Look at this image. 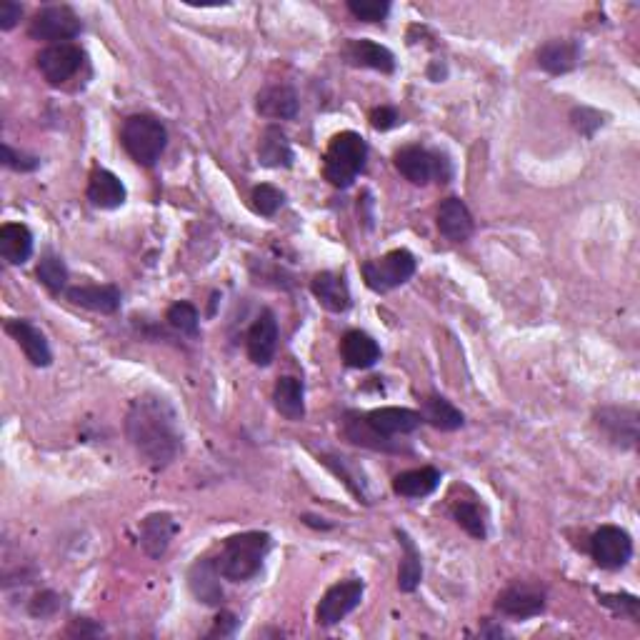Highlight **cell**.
Instances as JSON below:
<instances>
[{"instance_id": "obj_44", "label": "cell", "mask_w": 640, "mask_h": 640, "mask_svg": "<svg viewBox=\"0 0 640 640\" xmlns=\"http://www.w3.org/2000/svg\"><path fill=\"white\" fill-rule=\"evenodd\" d=\"M235 628V615L233 613H220L218 618H215V628H213V635H230Z\"/></svg>"}, {"instance_id": "obj_30", "label": "cell", "mask_w": 640, "mask_h": 640, "mask_svg": "<svg viewBox=\"0 0 640 640\" xmlns=\"http://www.w3.org/2000/svg\"><path fill=\"white\" fill-rule=\"evenodd\" d=\"M420 418H423V423L433 425L438 430H458L465 423V415L448 398H443V395H428V398H423V403H420Z\"/></svg>"}, {"instance_id": "obj_37", "label": "cell", "mask_w": 640, "mask_h": 640, "mask_svg": "<svg viewBox=\"0 0 640 640\" xmlns=\"http://www.w3.org/2000/svg\"><path fill=\"white\" fill-rule=\"evenodd\" d=\"M570 123H573V128L578 130V133L583 135V138H593L595 130H598L600 125H603V115H600L598 110L580 105V108L570 110Z\"/></svg>"}, {"instance_id": "obj_31", "label": "cell", "mask_w": 640, "mask_h": 640, "mask_svg": "<svg viewBox=\"0 0 640 640\" xmlns=\"http://www.w3.org/2000/svg\"><path fill=\"white\" fill-rule=\"evenodd\" d=\"M395 538H398L400 548H403V558H400L398 568V588L403 593H413L415 588L423 580V563H420V550L415 548L413 538H410L405 530H395Z\"/></svg>"}, {"instance_id": "obj_16", "label": "cell", "mask_w": 640, "mask_h": 640, "mask_svg": "<svg viewBox=\"0 0 640 640\" xmlns=\"http://www.w3.org/2000/svg\"><path fill=\"white\" fill-rule=\"evenodd\" d=\"M178 533V523L170 513H150L140 520V528H138V538L140 545H143L145 553L150 558H160L165 555L168 550L170 540L175 538Z\"/></svg>"}, {"instance_id": "obj_5", "label": "cell", "mask_w": 640, "mask_h": 640, "mask_svg": "<svg viewBox=\"0 0 640 640\" xmlns=\"http://www.w3.org/2000/svg\"><path fill=\"white\" fill-rule=\"evenodd\" d=\"M393 165L405 180L413 185H428V183H448L450 178V163L445 155L433 153L420 145H405L393 155Z\"/></svg>"}, {"instance_id": "obj_14", "label": "cell", "mask_w": 640, "mask_h": 640, "mask_svg": "<svg viewBox=\"0 0 640 640\" xmlns=\"http://www.w3.org/2000/svg\"><path fill=\"white\" fill-rule=\"evenodd\" d=\"M365 425L370 428V433H375L378 438L388 440L393 435H408L423 423L418 410L410 408H395V405H388V408H375L365 415Z\"/></svg>"}, {"instance_id": "obj_13", "label": "cell", "mask_w": 640, "mask_h": 640, "mask_svg": "<svg viewBox=\"0 0 640 640\" xmlns=\"http://www.w3.org/2000/svg\"><path fill=\"white\" fill-rule=\"evenodd\" d=\"M248 358L253 365H265L273 363L275 350H278V320H275L273 310H260V315L255 318V323L248 330Z\"/></svg>"}, {"instance_id": "obj_10", "label": "cell", "mask_w": 640, "mask_h": 640, "mask_svg": "<svg viewBox=\"0 0 640 640\" xmlns=\"http://www.w3.org/2000/svg\"><path fill=\"white\" fill-rule=\"evenodd\" d=\"M38 70L48 85H63L83 68L85 53L80 45L75 43H53L38 53Z\"/></svg>"}, {"instance_id": "obj_9", "label": "cell", "mask_w": 640, "mask_h": 640, "mask_svg": "<svg viewBox=\"0 0 640 640\" xmlns=\"http://www.w3.org/2000/svg\"><path fill=\"white\" fill-rule=\"evenodd\" d=\"M365 593L363 580H343V583H335L333 588L325 590V595L320 598L318 608H315V623L330 628V625L340 623L348 613H353L360 605Z\"/></svg>"}, {"instance_id": "obj_41", "label": "cell", "mask_w": 640, "mask_h": 640, "mask_svg": "<svg viewBox=\"0 0 640 640\" xmlns=\"http://www.w3.org/2000/svg\"><path fill=\"white\" fill-rule=\"evenodd\" d=\"M398 123H400L398 110L388 108V105H380V108H375L373 113H370V125H373L375 130H390Z\"/></svg>"}, {"instance_id": "obj_42", "label": "cell", "mask_w": 640, "mask_h": 640, "mask_svg": "<svg viewBox=\"0 0 640 640\" xmlns=\"http://www.w3.org/2000/svg\"><path fill=\"white\" fill-rule=\"evenodd\" d=\"M20 15H23V5L13 3V0H5V3H0V28L13 30L15 25H18Z\"/></svg>"}, {"instance_id": "obj_43", "label": "cell", "mask_w": 640, "mask_h": 640, "mask_svg": "<svg viewBox=\"0 0 640 640\" xmlns=\"http://www.w3.org/2000/svg\"><path fill=\"white\" fill-rule=\"evenodd\" d=\"M100 633H103V628H100V625H95L93 620H88V618L73 620V625L68 628V635H80V638H88V635H100Z\"/></svg>"}, {"instance_id": "obj_18", "label": "cell", "mask_w": 640, "mask_h": 640, "mask_svg": "<svg viewBox=\"0 0 640 640\" xmlns=\"http://www.w3.org/2000/svg\"><path fill=\"white\" fill-rule=\"evenodd\" d=\"M255 108L263 118L293 120L298 115V93L290 85H265L255 95Z\"/></svg>"}, {"instance_id": "obj_26", "label": "cell", "mask_w": 640, "mask_h": 640, "mask_svg": "<svg viewBox=\"0 0 640 640\" xmlns=\"http://www.w3.org/2000/svg\"><path fill=\"white\" fill-rule=\"evenodd\" d=\"M0 255L8 265H23L33 255V233L23 223H5L0 228Z\"/></svg>"}, {"instance_id": "obj_2", "label": "cell", "mask_w": 640, "mask_h": 640, "mask_svg": "<svg viewBox=\"0 0 640 640\" xmlns=\"http://www.w3.org/2000/svg\"><path fill=\"white\" fill-rule=\"evenodd\" d=\"M270 550V535L260 533V530H248V533H238L225 538L220 555L215 558L220 575L233 583H245V580L255 578L263 568V560Z\"/></svg>"}, {"instance_id": "obj_11", "label": "cell", "mask_w": 640, "mask_h": 640, "mask_svg": "<svg viewBox=\"0 0 640 640\" xmlns=\"http://www.w3.org/2000/svg\"><path fill=\"white\" fill-rule=\"evenodd\" d=\"M638 410L635 408H600L595 413V425H598L600 433L605 435V440L618 448L628 450L635 448L638 443Z\"/></svg>"}, {"instance_id": "obj_25", "label": "cell", "mask_w": 640, "mask_h": 640, "mask_svg": "<svg viewBox=\"0 0 640 640\" xmlns=\"http://www.w3.org/2000/svg\"><path fill=\"white\" fill-rule=\"evenodd\" d=\"M258 160L265 168H290L293 165V148H290L288 135L278 125H268L260 135Z\"/></svg>"}, {"instance_id": "obj_35", "label": "cell", "mask_w": 640, "mask_h": 640, "mask_svg": "<svg viewBox=\"0 0 640 640\" xmlns=\"http://www.w3.org/2000/svg\"><path fill=\"white\" fill-rule=\"evenodd\" d=\"M250 200H253L255 213L265 215V218H273V215L278 213L280 208H283L285 195L280 193V190L275 188V185L263 183V185H258V188L253 190V198H250Z\"/></svg>"}, {"instance_id": "obj_24", "label": "cell", "mask_w": 640, "mask_h": 640, "mask_svg": "<svg viewBox=\"0 0 640 640\" xmlns=\"http://www.w3.org/2000/svg\"><path fill=\"white\" fill-rule=\"evenodd\" d=\"M340 355H343L348 368H373L380 360V345L363 330H350L340 340Z\"/></svg>"}, {"instance_id": "obj_3", "label": "cell", "mask_w": 640, "mask_h": 640, "mask_svg": "<svg viewBox=\"0 0 640 640\" xmlns=\"http://www.w3.org/2000/svg\"><path fill=\"white\" fill-rule=\"evenodd\" d=\"M365 160H368V143L363 140V135L343 130V133L330 138L328 150H325V180L335 188H348L363 173Z\"/></svg>"}, {"instance_id": "obj_29", "label": "cell", "mask_w": 640, "mask_h": 640, "mask_svg": "<svg viewBox=\"0 0 640 640\" xmlns=\"http://www.w3.org/2000/svg\"><path fill=\"white\" fill-rule=\"evenodd\" d=\"M440 485V470L433 465H423V468L405 470V473L395 475L393 490L403 498H425L433 493Z\"/></svg>"}, {"instance_id": "obj_38", "label": "cell", "mask_w": 640, "mask_h": 640, "mask_svg": "<svg viewBox=\"0 0 640 640\" xmlns=\"http://www.w3.org/2000/svg\"><path fill=\"white\" fill-rule=\"evenodd\" d=\"M3 163L8 165L10 170H18V173H30L40 165V160L35 155L23 153V150H15L10 148L8 143H3Z\"/></svg>"}, {"instance_id": "obj_39", "label": "cell", "mask_w": 640, "mask_h": 640, "mask_svg": "<svg viewBox=\"0 0 640 640\" xmlns=\"http://www.w3.org/2000/svg\"><path fill=\"white\" fill-rule=\"evenodd\" d=\"M58 608L60 595L53 593V590H43V593H38L30 600V615H33V618H48V615L58 613Z\"/></svg>"}, {"instance_id": "obj_33", "label": "cell", "mask_w": 640, "mask_h": 640, "mask_svg": "<svg viewBox=\"0 0 640 640\" xmlns=\"http://www.w3.org/2000/svg\"><path fill=\"white\" fill-rule=\"evenodd\" d=\"M35 275H38V280L50 290V293H60V290L65 288V283H68V265L63 263L60 255L48 253L40 258Z\"/></svg>"}, {"instance_id": "obj_19", "label": "cell", "mask_w": 640, "mask_h": 640, "mask_svg": "<svg viewBox=\"0 0 640 640\" xmlns=\"http://www.w3.org/2000/svg\"><path fill=\"white\" fill-rule=\"evenodd\" d=\"M220 570L215 565V560L210 558H198L193 563V568L188 570V585L190 593L205 605H220L223 603V588H220Z\"/></svg>"}, {"instance_id": "obj_22", "label": "cell", "mask_w": 640, "mask_h": 640, "mask_svg": "<svg viewBox=\"0 0 640 640\" xmlns=\"http://www.w3.org/2000/svg\"><path fill=\"white\" fill-rule=\"evenodd\" d=\"M310 290H313L315 300L330 313H345L350 308V288L343 275L323 270L310 280Z\"/></svg>"}, {"instance_id": "obj_1", "label": "cell", "mask_w": 640, "mask_h": 640, "mask_svg": "<svg viewBox=\"0 0 640 640\" xmlns=\"http://www.w3.org/2000/svg\"><path fill=\"white\" fill-rule=\"evenodd\" d=\"M125 435L140 458L155 470H163L178 458L183 448L178 413L160 395H140L125 415Z\"/></svg>"}, {"instance_id": "obj_40", "label": "cell", "mask_w": 640, "mask_h": 640, "mask_svg": "<svg viewBox=\"0 0 640 640\" xmlns=\"http://www.w3.org/2000/svg\"><path fill=\"white\" fill-rule=\"evenodd\" d=\"M600 603L613 608V613L628 615V618H638V598L635 595H600Z\"/></svg>"}, {"instance_id": "obj_27", "label": "cell", "mask_w": 640, "mask_h": 640, "mask_svg": "<svg viewBox=\"0 0 640 640\" xmlns=\"http://www.w3.org/2000/svg\"><path fill=\"white\" fill-rule=\"evenodd\" d=\"M345 55H348L350 63L360 65V68H373L380 73H393L395 70V55L385 45L373 43V40H350Z\"/></svg>"}, {"instance_id": "obj_4", "label": "cell", "mask_w": 640, "mask_h": 640, "mask_svg": "<svg viewBox=\"0 0 640 640\" xmlns=\"http://www.w3.org/2000/svg\"><path fill=\"white\" fill-rule=\"evenodd\" d=\"M120 140H123V148L130 158L135 160L143 168H150L160 160V155L165 153V145H168V130L160 123L155 115H130L125 118L123 128H120Z\"/></svg>"}, {"instance_id": "obj_28", "label": "cell", "mask_w": 640, "mask_h": 640, "mask_svg": "<svg viewBox=\"0 0 640 640\" xmlns=\"http://www.w3.org/2000/svg\"><path fill=\"white\" fill-rule=\"evenodd\" d=\"M273 403L283 418L300 420L305 415V388L303 380L293 378V375H283L278 378L273 390Z\"/></svg>"}, {"instance_id": "obj_7", "label": "cell", "mask_w": 640, "mask_h": 640, "mask_svg": "<svg viewBox=\"0 0 640 640\" xmlns=\"http://www.w3.org/2000/svg\"><path fill=\"white\" fill-rule=\"evenodd\" d=\"M83 23L68 5H48L38 10L30 20L28 35L35 40H53V43H68L75 35H80Z\"/></svg>"}, {"instance_id": "obj_15", "label": "cell", "mask_w": 640, "mask_h": 640, "mask_svg": "<svg viewBox=\"0 0 640 640\" xmlns=\"http://www.w3.org/2000/svg\"><path fill=\"white\" fill-rule=\"evenodd\" d=\"M5 333L20 345V350L25 353V358L35 365V368H48L53 363V353H50V345L45 340V335L35 328L30 320L15 318L5 323Z\"/></svg>"}, {"instance_id": "obj_8", "label": "cell", "mask_w": 640, "mask_h": 640, "mask_svg": "<svg viewBox=\"0 0 640 640\" xmlns=\"http://www.w3.org/2000/svg\"><path fill=\"white\" fill-rule=\"evenodd\" d=\"M593 560L605 570H620L633 558V538L618 525H603L590 538Z\"/></svg>"}, {"instance_id": "obj_20", "label": "cell", "mask_w": 640, "mask_h": 640, "mask_svg": "<svg viewBox=\"0 0 640 640\" xmlns=\"http://www.w3.org/2000/svg\"><path fill=\"white\" fill-rule=\"evenodd\" d=\"M473 215H470L468 205L460 198L450 195L440 203L438 208V230L453 243H460V240H468L473 235Z\"/></svg>"}, {"instance_id": "obj_36", "label": "cell", "mask_w": 640, "mask_h": 640, "mask_svg": "<svg viewBox=\"0 0 640 640\" xmlns=\"http://www.w3.org/2000/svg\"><path fill=\"white\" fill-rule=\"evenodd\" d=\"M348 13L363 23H380L390 13L388 0H348Z\"/></svg>"}, {"instance_id": "obj_12", "label": "cell", "mask_w": 640, "mask_h": 640, "mask_svg": "<svg viewBox=\"0 0 640 640\" xmlns=\"http://www.w3.org/2000/svg\"><path fill=\"white\" fill-rule=\"evenodd\" d=\"M495 608L508 618L528 620L535 618L545 610V590L533 583H515L508 585L495 600Z\"/></svg>"}, {"instance_id": "obj_21", "label": "cell", "mask_w": 640, "mask_h": 640, "mask_svg": "<svg viewBox=\"0 0 640 640\" xmlns=\"http://www.w3.org/2000/svg\"><path fill=\"white\" fill-rule=\"evenodd\" d=\"M85 193H88L90 203H93L95 208H100V210L120 208V205L125 203V198H128L123 180L105 168L93 170V175H90V180H88V190H85Z\"/></svg>"}, {"instance_id": "obj_17", "label": "cell", "mask_w": 640, "mask_h": 640, "mask_svg": "<svg viewBox=\"0 0 640 640\" xmlns=\"http://www.w3.org/2000/svg\"><path fill=\"white\" fill-rule=\"evenodd\" d=\"M580 63V43L573 38H553L538 48V65L550 75L570 73Z\"/></svg>"}, {"instance_id": "obj_6", "label": "cell", "mask_w": 640, "mask_h": 640, "mask_svg": "<svg viewBox=\"0 0 640 640\" xmlns=\"http://www.w3.org/2000/svg\"><path fill=\"white\" fill-rule=\"evenodd\" d=\"M415 268H418L415 255L410 250L398 248L385 253L383 258L363 263V280L375 293H388V290L408 283L415 275Z\"/></svg>"}, {"instance_id": "obj_32", "label": "cell", "mask_w": 640, "mask_h": 640, "mask_svg": "<svg viewBox=\"0 0 640 640\" xmlns=\"http://www.w3.org/2000/svg\"><path fill=\"white\" fill-rule=\"evenodd\" d=\"M453 518L470 538L483 540L488 535V528H485V513L478 503L473 500H460V503L453 505Z\"/></svg>"}, {"instance_id": "obj_23", "label": "cell", "mask_w": 640, "mask_h": 640, "mask_svg": "<svg viewBox=\"0 0 640 640\" xmlns=\"http://www.w3.org/2000/svg\"><path fill=\"white\" fill-rule=\"evenodd\" d=\"M70 303L93 313L113 315L120 308V290L115 285H75L68 290Z\"/></svg>"}, {"instance_id": "obj_34", "label": "cell", "mask_w": 640, "mask_h": 640, "mask_svg": "<svg viewBox=\"0 0 640 640\" xmlns=\"http://www.w3.org/2000/svg\"><path fill=\"white\" fill-rule=\"evenodd\" d=\"M165 318H168V323L173 325L178 333L190 335V338H193V335H198L200 315H198V310H195L193 303H185V300L173 303L168 308V315H165Z\"/></svg>"}]
</instances>
